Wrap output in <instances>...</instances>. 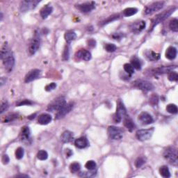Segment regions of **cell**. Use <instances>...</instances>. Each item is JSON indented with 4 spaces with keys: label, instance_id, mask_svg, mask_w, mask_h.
<instances>
[{
    "label": "cell",
    "instance_id": "1",
    "mask_svg": "<svg viewBox=\"0 0 178 178\" xmlns=\"http://www.w3.org/2000/svg\"><path fill=\"white\" fill-rule=\"evenodd\" d=\"M1 59L3 62V65L6 70L8 72H11L15 65V58H14L13 51L8 46L7 43H5L1 47Z\"/></svg>",
    "mask_w": 178,
    "mask_h": 178
},
{
    "label": "cell",
    "instance_id": "2",
    "mask_svg": "<svg viewBox=\"0 0 178 178\" xmlns=\"http://www.w3.org/2000/svg\"><path fill=\"white\" fill-rule=\"evenodd\" d=\"M163 155L171 164L177 165L178 162L177 151L175 147H168L163 151Z\"/></svg>",
    "mask_w": 178,
    "mask_h": 178
},
{
    "label": "cell",
    "instance_id": "3",
    "mask_svg": "<svg viewBox=\"0 0 178 178\" xmlns=\"http://www.w3.org/2000/svg\"><path fill=\"white\" fill-rule=\"evenodd\" d=\"M175 10H176V7L171 8L170 9H168L166 11H163L162 13L158 14V15H157L152 20V29H151V31H152L153 29L155 27V26H157V24H159L161 22L164 21L165 20H166L170 15H171L172 14L174 13V11H175Z\"/></svg>",
    "mask_w": 178,
    "mask_h": 178
},
{
    "label": "cell",
    "instance_id": "4",
    "mask_svg": "<svg viewBox=\"0 0 178 178\" xmlns=\"http://www.w3.org/2000/svg\"><path fill=\"white\" fill-rule=\"evenodd\" d=\"M126 115H127V109H126L123 102L121 100H119L117 103L116 112L113 115V121L115 123H121Z\"/></svg>",
    "mask_w": 178,
    "mask_h": 178
},
{
    "label": "cell",
    "instance_id": "5",
    "mask_svg": "<svg viewBox=\"0 0 178 178\" xmlns=\"http://www.w3.org/2000/svg\"><path fill=\"white\" fill-rule=\"evenodd\" d=\"M66 104V100L65 97L63 96H59L54 99L50 104L47 107V110L48 111H51V112H54V111H58L60 110L64 105Z\"/></svg>",
    "mask_w": 178,
    "mask_h": 178
},
{
    "label": "cell",
    "instance_id": "6",
    "mask_svg": "<svg viewBox=\"0 0 178 178\" xmlns=\"http://www.w3.org/2000/svg\"><path fill=\"white\" fill-rule=\"evenodd\" d=\"M133 86L135 88L141 90L144 92H149L154 90V86L152 83L146 80L138 79L133 82Z\"/></svg>",
    "mask_w": 178,
    "mask_h": 178
},
{
    "label": "cell",
    "instance_id": "7",
    "mask_svg": "<svg viewBox=\"0 0 178 178\" xmlns=\"http://www.w3.org/2000/svg\"><path fill=\"white\" fill-rule=\"evenodd\" d=\"M40 46V36L38 32H36L34 38L31 40L29 45V52L31 55H34L38 50Z\"/></svg>",
    "mask_w": 178,
    "mask_h": 178
},
{
    "label": "cell",
    "instance_id": "8",
    "mask_svg": "<svg viewBox=\"0 0 178 178\" xmlns=\"http://www.w3.org/2000/svg\"><path fill=\"white\" fill-rule=\"evenodd\" d=\"M108 135L113 140H121L123 137L124 131L121 127L115 126H109L108 127Z\"/></svg>",
    "mask_w": 178,
    "mask_h": 178
},
{
    "label": "cell",
    "instance_id": "9",
    "mask_svg": "<svg viewBox=\"0 0 178 178\" xmlns=\"http://www.w3.org/2000/svg\"><path fill=\"white\" fill-rule=\"evenodd\" d=\"M154 131V127L146 129H139L136 132V136L138 138V140H140V141H145V140H149L152 137Z\"/></svg>",
    "mask_w": 178,
    "mask_h": 178
},
{
    "label": "cell",
    "instance_id": "10",
    "mask_svg": "<svg viewBox=\"0 0 178 178\" xmlns=\"http://www.w3.org/2000/svg\"><path fill=\"white\" fill-rule=\"evenodd\" d=\"M163 7H164V2L163 1L153 2L145 8L144 14L145 15H151V14L155 13V12L160 11L161 9H163Z\"/></svg>",
    "mask_w": 178,
    "mask_h": 178
},
{
    "label": "cell",
    "instance_id": "11",
    "mask_svg": "<svg viewBox=\"0 0 178 178\" xmlns=\"http://www.w3.org/2000/svg\"><path fill=\"white\" fill-rule=\"evenodd\" d=\"M40 2V1L36 0H28V1H22L20 4V9L22 13L32 10L36 7V6Z\"/></svg>",
    "mask_w": 178,
    "mask_h": 178
},
{
    "label": "cell",
    "instance_id": "12",
    "mask_svg": "<svg viewBox=\"0 0 178 178\" xmlns=\"http://www.w3.org/2000/svg\"><path fill=\"white\" fill-rule=\"evenodd\" d=\"M74 107V103L70 102L68 104H65L62 108L57 111V114L55 115V119L59 120L63 118V117H65L68 113H69L70 111H72V109Z\"/></svg>",
    "mask_w": 178,
    "mask_h": 178
},
{
    "label": "cell",
    "instance_id": "13",
    "mask_svg": "<svg viewBox=\"0 0 178 178\" xmlns=\"http://www.w3.org/2000/svg\"><path fill=\"white\" fill-rule=\"evenodd\" d=\"M76 8L82 13H89L96 8V3L94 1H90V2L79 4L76 5Z\"/></svg>",
    "mask_w": 178,
    "mask_h": 178
},
{
    "label": "cell",
    "instance_id": "14",
    "mask_svg": "<svg viewBox=\"0 0 178 178\" xmlns=\"http://www.w3.org/2000/svg\"><path fill=\"white\" fill-rule=\"evenodd\" d=\"M146 22L143 21V20H140V21H136L132 23L129 25V28L132 32L137 34L141 32L146 28Z\"/></svg>",
    "mask_w": 178,
    "mask_h": 178
},
{
    "label": "cell",
    "instance_id": "15",
    "mask_svg": "<svg viewBox=\"0 0 178 178\" xmlns=\"http://www.w3.org/2000/svg\"><path fill=\"white\" fill-rule=\"evenodd\" d=\"M177 65H170V66H165V67H159L157 68H155V69H153L151 70L152 71V73L154 74H165L172 71H173L174 70L177 68Z\"/></svg>",
    "mask_w": 178,
    "mask_h": 178
},
{
    "label": "cell",
    "instance_id": "16",
    "mask_svg": "<svg viewBox=\"0 0 178 178\" xmlns=\"http://www.w3.org/2000/svg\"><path fill=\"white\" fill-rule=\"evenodd\" d=\"M40 70L38 69L32 70L26 74L25 78H24V82L26 83H29L37 79L40 76Z\"/></svg>",
    "mask_w": 178,
    "mask_h": 178
},
{
    "label": "cell",
    "instance_id": "17",
    "mask_svg": "<svg viewBox=\"0 0 178 178\" xmlns=\"http://www.w3.org/2000/svg\"><path fill=\"white\" fill-rule=\"evenodd\" d=\"M138 120H139L140 123L144 125H150V124H152L153 122H154V119H153L152 115L149 114L148 113L145 112V111L144 112H142L139 115Z\"/></svg>",
    "mask_w": 178,
    "mask_h": 178
},
{
    "label": "cell",
    "instance_id": "18",
    "mask_svg": "<svg viewBox=\"0 0 178 178\" xmlns=\"http://www.w3.org/2000/svg\"><path fill=\"white\" fill-rule=\"evenodd\" d=\"M76 57L79 59H82V60H84V61H89L91 59V54L88 50L86 49H80L76 53Z\"/></svg>",
    "mask_w": 178,
    "mask_h": 178
},
{
    "label": "cell",
    "instance_id": "19",
    "mask_svg": "<svg viewBox=\"0 0 178 178\" xmlns=\"http://www.w3.org/2000/svg\"><path fill=\"white\" fill-rule=\"evenodd\" d=\"M30 136L31 131L29 127H27V126H24V127H22L20 134V140L23 142L28 141L30 139Z\"/></svg>",
    "mask_w": 178,
    "mask_h": 178
},
{
    "label": "cell",
    "instance_id": "20",
    "mask_svg": "<svg viewBox=\"0 0 178 178\" xmlns=\"http://www.w3.org/2000/svg\"><path fill=\"white\" fill-rule=\"evenodd\" d=\"M123 124H124V126H125V127L127 128L129 132H132L136 127V125L135 124H134V121H132L131 118L127 115H126L124 117Z\"/></svg>",
    "mask_w": 178,
    "mask_h": 178
},
{
    "label": "cell",
    "instance_id": "21",
    "mask_svg": "<svg viewBox=\"0 0 178 178\" xmlns=\"http://www.w3.org/2000/svg\"><path fill=\"white\" fill-rule=\"evenodd\" d=\"M74 145L76 148L79 149H84L89 146V142L86 137H80L74 140Z\"/></svg>",
    "mask_w": 178,
    "mask_h": 178
},
{
    "label": "cell",
    "instance_id": "22",
    "mask_svg": "<svg viewBox=\"0 0 178 178\" xmlns=\"http://www.w3.org/2000/svg\"><path fill=\"white\" fill-rule=\"evenodd\" d=\"M51 120H52V118H51V115L48 114V113H43V114L39 115L38 123L40 125H45L50 123Z\"/></svg>",
    "mask_w": 178,
    "mask_h": 178
},
{
    "label": "cell",
    "instance_id": "23",
    "mask_svg": "<svg viewBox=\"0 0 178 178\" xmlns=\"http://www.w3.org/2000/svg\"><path fill=\"white\" fill-rule=\"evenodd\" d=\"M73 138V133L70 131H65L61 136V141L64 143H68L71 142Z\"/></svg>",
    "mask_w": 178,
    "mask_h": 178
},
{
    "label": "cell",
    "instance_id": "24",
    "mask_svg": "<svg viewBox=\"0 0 178 178\" xmlns=\"http://www.w3.org/2000/svg\"><path fill=\"white\" fill-rule=\"evenodd\" d=\"M177 49L175 47H169L165 51V57L169 60H173L177 57Z\"/></svg>",
    "mask_w": 178,
    "mask_h": 178
},
{
    "label": "cell",
    "instance_id": "25",
    "mask_svg": "<svg viewBox=\"0 0 178 178\" xmlns=\"http://www.w3.org/2000/svg\"><path fill=\"white\" fill-rule=\"evenodd\" d=\"M53 8L49 5H46L40 10V16L43 19H46L50 14L52 13Z\"/></svg>",
    "mask_w": 178,
    "mask_h": 178
},
{
    "label": "cell",
    "instance_id": "26",
    "mask_svg": "<svg viewBox=\"0 0 178 178\" xmlns=\"http://www.w3.org/2000/svg\"><path fill=\"white\" fill-rule=\"evenodd\" d=\"M146 57L147 59L150 61H157L160 59V54L154 52V51L152 50H148L145 52Z\"/></svg>",
    "mask_w": 178,
    "mask_h": 178
},
{
    "label": "cell",
    "instance_id": "27",
    "mask_svg": "<svg viewBox=\"0 0 178 178\" xmlns=\"http://www.w3.org/2000/svg\"><path fill=\"white\" fill-rule=\"evenodd\" d=\"M65 40L67 43L70 44L72 41L74 40L76 38V35L75 34V32H72V31H68L65 34Z\"/></svg>",
    "mask_w": 178,
    "mask_h": 178
},
{
    "label": "cell",
    "instance_id": "28",
    "mask_svg": "<svg viewBox=\"0 0 178 178\" xmlns=\"http://www.w3.org/2000/svg\"><path fill=\"white\" fill-rule=\"evenodd\" d=\"M131 65L133 66V68L134 69L137 70H141V67H142V63L140 61V60L139 59H138L137 57H133L131 60Z\"/></svg>",
    "mask_w": 178,
    "mask_h": 178
},
{
    "label": "cell",
    "instance_id": "29",
    "mask_svg": "<svg viewBox=\"0 0 178 178\" xmlns=\"http://www.w3.org/2000/svg\"><path fill=\"white\" fill-rule=\"evenodd\" d=\"M159 173L162 177L165 178H168L171 177V173L170 170L167 165H163L159 168Z\"/></svg>",
    "mask_w": 178,
    "mask_h": 178
},
{
    "label": "cell",
    "instance_id": "30",
    "mask_svg": "<svg viewBox=\"0 0 178 178\" xmlns=\"http://www.w3.org/2000/svg\"><path fill=\"white\" fill-rule=\"evenodd\" d=\"M137 12L138 9L136 8H127L124 10L123 13L125 17H130V16L135 15L136 13H137Z\"/></svg>",
    "mask_w": 178,
    "mask_h": 178
},
{
    "label": "cell",
    "instance_id": "31",
    "mask_svg": "<svg viewBox=\"0 0 178 178\" xmlns=\"http://www.w3.org/2000/svg\"><path fill=\"white\" fill-rule=\"evenodd\" d=\"M169 28L171 31L174 32H178V20L176 18H174L169 23Z\"/></svg>",
    "mask_w": 178,
    "mask_h": 178
},
{
    "label": "cell",
    "instance_id": "32",
    "mask_svg": "<svg viewBox=\"0 0 178 178\" xmlns=\"http://www.w3.org/2000/svg\"><path fill=\"white\" fill-rule=\"evenodd\" d=\"M123 68L126 73L129 76H131L132 74L134 73V68H133V66L131 65V63H125V65H124Z\"/></svg>",
    "mask_w": 178,
    "mask_h": 178
},
{
    "label": "cell",
    "instance_id": "33",
    "mask_svg": "<svg viewBox=\"0 0 178 178\" xmlns=\"http://www.w3.org/2000/svg\"><path fill=\"white\" fill-rule=\"evenodd\" d=\"M166 111L171 114H177V107L174 104H169L166 107Z\"/></svg>",
    "mask_w": 178,
    "mask_h": 178
},
{
    "label": "cell",
    "instance_id": "34",
    "mask_svg": "<svg viewBox=\"0 0 178 178\" xmlns=\"http://www.w3.org/2000/svg\"><path fill=\"white\" fill-rule=\"evenodd\" d=\"M37 158H38L39 160L41 161L46 160V159L48 158V153L45 150H40L37 153Z\"/></svg>",
    "mask_w": 178,
    "mask_h": 178
},
{
    "label": "cell",
    "instance_id": "35",
    "mask_svg": "<svg viewBox=\"0 0 178 178\" xmlns=\"http://www.w3.org/2000/svg\"><path fill=\"white\" fill-rule=\"evenodd\" d=\"M80 169H81V165L77 162L72 163V164L70 165V171H71V173H77V172L80 171Z\"/></svg>",
    "mask_w": 178,
    "mask_h": 178
},
{
    "label": "cell",
    "instance_id": "36",
    "mask_svg": "<svg viewBox=\"0 0 178 178\" xmlns=\"http://www.w3.org/2000/svg\"><path fill=\"white\" fill-rule=\"evenodd\" d=\"M63 61H68L70 57V46L69 45H66L65 48H64L63 52Z\"/></svg>",
    "mask_w": 178,
    "mask_h": 178
},
{
    "label": "cell",
    "instance_id": "37",
    "mask_svg": "<svg viewBox=\"0 0 178 178\" xmlns=\"http://www.w3.org/2000/svg\"><path fill=\"white\" fill-rule=\"evenodd\" d=\"M96 166H97L96 163L93 160L88 161L86 163V164H85V167H86L88 170H89V171H93V170H95L96 168Z\"/></svg>",
    "mask_w": 178,
    "mask_h": 178
},
{
    "label": "cell",
    "instance_id": "38",
    "mask_svg": "<svg viewBox=\"0 0 178 178\" xmlns=\"http://www.w3.org/2000/svg\"><path fill=\"white\" fill-rule=\"evenodd\" d=\"M119 18H120V15H118V14H117V15L110 16V17H109L107 20H105L104 22H102V25H105V24L110 23V22H112L113 21H114V20H116L118 19Z\"/></svg>",
    "mask_w": 178,
    "mask_h": 178
},
{
    "label": "cell",
    "instance_id": "39",
    "mask_svg": "<svg viewBox=\"0 0 178 178\" xmlns=\"http://www.w3.org/2000/svg\"><path fill=\"white\" fill-rule=\"evenodd\" d=\"M24 154V149L21 148V147H19V148H17V150L15 151V157L17 159H21L23 158Z\"/></svg>",
    "mask_w": 178,
    "mask_h": 178
},
{
    "label": "cell",
    "instance_id": "40",
    "mask_svg": "<svg viewBox=\"0 0 178 178\" xmlns=\"http://www.w3.org/2000/svg\"><path fill=\"white\" fill-rule=\"evenodd\" d=\"M168 79L171 81V82H177L178 74L176 72L172 71L171 72H169L168 75Z\"/></svg>",
    "mask_w": 178,
    "mask_h": 178
},
{
    "label": "cell",
    "instance_id": "41",
    "mask_svg": "<svg viewBox=\"0 0 178 178\" xmlns=\"http://www.w3.org/2000/svg\"><path fill=\"white\" fill-rule=\"evenodd\" d=\"M116 49L117 47L114 44H112V43H108V44H106V45H105V49L108 52H113V51L116 50Z\"/></svg>",
    "mask_w": 178,
    "mask_h": 178
},
{
    "label": "cell",
    "instance_id": "42",
    "mask_svg": "<svg viewBox=\"0 0 178 178\" xmlns=\"http://www.w3.org/2000/svg\"><path fill=\"white\" fill-rule=\"evenodd\" d=\"M18 116V115L17 113H12V114H9L7 116H6L4 122V123H9V122L13 121L15 119L17 118Z\"/></svg>",
    "mask_w": 178,
    "mask_h": 178
},
{
    "label": "cell",
    "instance_id": "43",
    "mask_svg": "<svg viewBox=\"0 0 178 178\" xmlns=\"http://www.w3.org/2000/svg\"><path fill=\"white\" fill-rule=\"evenodd\" d=\"M159 102V97L157 94H153L150 98V103L152 106H155L158 104Z\"/></svg>",
    "mask_w": 178,
    "mask_h": 178
},
{
    "label": "cell",
    "instance_id": "44",
    "mask_svg": "<svg viewBox=\"0 0 178 178\" xmlns=\"http://www.w3.org/2000/svg\"><path fill=\"white\" fill-rule=\"evenodd\" d=\"M96 175V172L94 171V170L91 171V172H82L79 174L80 177H93Z\"/></svg>",
    "mask_w": 178,
    "mask_h": 178
},
{
    "label": "cell",
    "instance_id": "45",
    "mask_svg": "<svg viewBox=\"0 0 178 178\" xmlns=\"http://www.w3.org/2000/svg\"><path fill=\"white\" fill-rule=\"evenodd\" d=\"M145 163H146V160L143 157H138L135 161V165L136 168H140Z\"/></svg>",
    "mask_w": 178,
    "mask_h": 178
},
{
    "label": "cell",
    "instance_id": "46",
    "mask_svg": "<svg viewBox=\"0 0 178 178\" xmlns=\"http://www.w3.org/2000/svg\"><path fill=\"white\" fill-rule=\"evenodd\" d=\"M32 104L33 102L32 101L28 100H20L18 102H17L16 106L20 107V106H24V105H32Z\"/></svg>",
    "mask_w": 178,
    "mask_h": 178
},
{
    "label": "cell",
    "instance_id": "47",
    "mask_svg": "<svg viewBox=\"0 0 178 178\" xmlns=\"http://www.w3.org/2000/svg\"><path fill=\"white\" fill-rule=\"evenodd\" d=\"M57 88V84L56 83H51V84H49L48 85H47L46 86H45V90L46 91H51V90H54V89Z\"/></svg>",
    "mask_w": 178,
    "mask_h": 178
},
{
    "label": "cell",
    "instance_id": "48",
    "mask_svg": "<svg viewBox=\"0 0 178 178\" xmlns=\"http://www.w3.org/2000/svg\"><path fill=\"white\" fill-rule=\"evenodd\" d=\"M9 108V104H8L7 102H3L2 104L1 105V114H2V113L6 111Z\"/></svg>",
    "mask_w": 178,
    "mask_h": 178
},
{
    "label": "cell",
    "instance_id": "49",
    "mask_svg": "<svg viewBox=\"0 0 178 178\" xmlns=\"http://www.w3.org/2000/svg\"><path fill=\"white\" fill-rule=\"evenodd\" d=\"M123 36V35H122L121 33H115V34H113L112 37H113V38L114 39V40H120L122 38Z\"/></svg>",
    "mask_w": 178,
    "mask_h": 178
},
{
    "label": "cell",
    "instance_id": "50",
    "mask_svg": "<svg viewBox=\"0 0 178 178\" xmlns=\"http://www.w3.org/2000/svg\"><path fill=\"white\" fill-rule=\"evenodd\" d=\"M87 43H88V45L89 47H94L96 46V41L94 40V39H89V40L87 41Z\"/></svg>",
    "mask_w": 178,
    "mask_h": 178
},
{
    "label": "cell",
    "instance_id": "51",
    "mask_svg": "<svg viewBox=\"0 0 178 178\" xmlns=\"http://www.w3.org/2000/svg\"><path fill=\"white\" fill-rule=\"evenodd\" d=\"M1 161H2V163H4V164L5 165V164H7V163L9 162L10 159L7 154H4V155H3L2 159H1Z\"/></svg>",
    "mask_w": 178,
    "mask_h": 178
},
{
    "label": "cell",
    "instance_id": "52",
    "mask_svg": "<svg viewBox=\"0 0 178 178\" xmlns=\"http://www.w3.org/2000/svg\"><path fill=\"white\" fill-rule=\"evenodd\" d=\"M15 177H29V176L28 175H24V174H20V175H15Z\"/></svg>",
    "mask_w": 178,
    "mask_h": 178
},
{
    "label": "cell",
    "instance_id": "53",
    "mask_svg": "<svg viewBox=\"0 0 178 178\" xmlns=\"http://www.w3.org/2000/svg\"><path fill=\"white\" fill-rule=\"evenodd\" d=\"M6 81H7V79H6L5 77L1 78V86H2L4 84H6Z\"/></svg>",
    "mask_w": 178,
    "mask_h": 178
},
{
    "label": "cell",
    "instance_id": "54",
    "mask_svg": "<svg viewBox=\"0 0 178 178\" xmlns=\"http://www.w3.org/2000/svg\"><path fill=\"white\" fill-rule=\"evenodd\" d=\"M36 113H34V114H33V115H30V116H29V117H28V118H29V119H33V118H35V116H36Z\"/></svg>",
    "mask_w": 178,
    "mask_h": 178
},
{
    "label": "cell",
    "instance_id": "55",
    "mask_svg": "<svg viewBox=\"0 0 178 178\" xmlns=\"http://www.w3.org/2000/svg\"><path fill=\"white\" fill-rule=\"evenodd\" d=\"M3 13H1V21H2V20H3Z\"/></svg>",
    "mask_w": 178,
    "mask_h": 178
}]
</instances>
